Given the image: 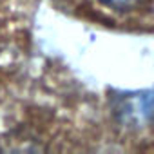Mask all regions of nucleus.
<instances>
[{
  "mask_svg": "<svg viewBox=\"0 0 154 154\" xmlns=\"http://www.w3.org/2000/svg\"><path fill=\"white\" fill-rule=\"evenodd\" d=\"M98 2L107 8H112V9H129V8L143 4L145 0H98Z\"/></svg>",
  "mask_w": 154,
  "mask_h": 154,
  "instance_id": "obj_1",
  "label": "nucleus"
}]
</instances>
